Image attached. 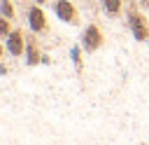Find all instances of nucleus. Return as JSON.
<instances>
[{
    "label": "nucleus",
    "instance_id": "obj_12",
    "mask_svg": "<svg viewBox=\"0 0 149 145\" xmlns=\"http://www.w3.org/2000/svg\"><path fill=\"white\" fill-rule=\"evenodd\" d=\"M5 72H7V65H2V63H0V75H5Z\"/></svg>",
    "mask_w": 149,
    "mask_h": 145
},
{
    "label": "nucleus",
    "instance_id": "obj_10",
    "mask_svg": "<svg viewBox=\"0 0 149 145\" xmlns=\"http://www.w3.org/2000/svg\"><path fill=\"white\" fill-rule=\"evenodd\" d=\"M70 56H72V61H74V65H77V72H81V49L79 47H72V51H70Z\"/></svg>",
    "mask_w": 149,
    "mask_h": 145
},
{
    "label": "nucleus",
    "instance_id": "obj_2",
    "mask_svg": "<svg viewBox=\"0 0 149 145\" xmlns=\"http://www.w3.org/2000/svg\"><path fill=\"white\" fill-rule=\"evenodd\" d=\"M102 44H105V33H102V28H100L98 23H88V26L81 30V47H84V51L93 54V51H98Z\"/></svg>",
    "mask_w": 149,
    "mask_h": 145
},
{
    "label": "nucleus",
    "instance_id": "obj_3",
    "mask_svg": "<svg viewBox=\"0 0 149 145\" xmlns=\"http://www.w3.org/2000/svg\"><path fill=\"white\" fill-rule=\"evenodd\" d=\"M28 26H30V30H33L35 35H44V33H49L47 12H44V9H42L37 2L28 7Z\"/></svg>",
    "mask_w": 149,
    "mask_h": 145
},
{
    "label": "nucleus",
    "instance_id": "obj_4",
    "mask_svg": "<svg viewBox=\"0 0 149 145\" xmlns=\"http://www.w3.org/2000/svg\"><path fill=\"white\" fill-rule=\"evenodd\" d=\"M54 12L61 21L70 23V26H79L81 19H79V9L70 2V0H54Z\"/></svg>",
    "mask_w": 149,
    "mask_h": 145
},
{
    "label": "nucleus",
    "instance_id": "obj_7",
    "mask_svg": "<svg viewBox=\"0 0 149 145\" xmlns=\"http://www.w3.org/2000/svg\"><path fill=\"white\" fill-rule=\"evenodd\" d=\"M100 2H102V12H105L109 19H119L121 14H126L123 0H100Z\"/></svg>",
    "mask_w": 149,
    "mask_h": 145
},
{
    "label": "nucleus",
    "instance_id": "obj_5",
    "mask_svg": "<svg viewBox=\"0 0 149 145\" xmlns=\"http://www.w3.org/2000/svg\"><path fill=\"white\" fill-rule=\"evenodd\" d=\"M26 37H28V35H26L21 28H14V30L7 35V40H5L7 54H9V56H14V58L23 56V54H26Z\"/></svg>",
    "mask_w": 149,
    "mask_h": 145
},
{
    "label": "nucleus",
    "instance_id": "obj_11",
    "mask_svg": "<svg viewBox=\"0 0 149 145\" xmlns=\"http://www.w3.org/2000/svg\"><path fill=\"white\" fill-rule=\"evenodd\" d=\"M5 51H7V47L0 42V63H2V56H5Z\"/></svg>",
    "mask_w": 149,
    "mask_h": 145
},
{
    "label": "nucleus",
    "instance_id": "obj_14",
    "mask_svg": "<svg viewBox=\"0 0 149 145\" xmlns=\"http://www.w3.org/2000/svg\"><path fill=\"white\" fill-rule=\"evenodd\" d=\"M35 2H37V5H44V2H47V0H35Z\"/></svg>",
    "mask_w": 149,
    "mask_h": 145
},
{
    "label": "nucleus",
    "instance_id": "obj_13",
    "mask_svg": "<svg viewBox=\"0 0 149 145\" xmlns=\"http://www.w3.org/2000/svg\"><path fill=\"white\" fill-rule=\"evenodd\" d=\"M140 5L142 7H149V0H140Z\"/></svg>",
    "mask_w": 149,
    "mask_h": 145
},
{
    "label": "nucleus",
    "instance_id": "obj_9",
    "mask_svg": "<svg viewBox=\"0 0 149 145\" xmlns=\"http://www.w3.org/2000/svg\"><path fill=\"white\" fill-rule=\"evenodd\" d=\"M14 30V26H12V21L9 19H5V16H0V37L2 40H7V35Z\"/></svg>",
    "mask_w": 149,
    "mask_h": 145
},
{
    "label": "nucleus",
    "instance_id": "obj_1",
    "mask_svg": "<svg viewBox=\"0 0 149 145\" xmlns=\"http://www.w3.org/2000/svg\"><path fill=\"white\" fill-rule=\"evenodd\" d=\"M126 23L137 42H149V19L144 16V12L137 9L135 2H130L126 7Z\"/></svg>",
    "mask_w": 149,
    "mask_h": 145
},
{
    "label": "nucleus",
    "instance_id": "obj_6",
    "mask_svg": "<svg viewBox=\"0 0 149 145\" xmlns=\"http://www.w3.org/2000/svg\"><path fill=\"white\" fill-rule=\"evenodd\" d=\"M23 56H26V63H28L30 68L42 63L44 54H42V44H40V40H37V35H35V33L26 37V54H23Z\"/></svg>",
    "mask_w": 149,
    "mask_h": 145
},
{
    "label": "nucleus",
    "instance_id": "obj_8",
    "mask_svg": "<svg viewBox=\"0 0 149 145\" xmlns=\"http://www.w3.org/2000/svg\"><path fill=\"white\" fill-rule=\"evenodd\" d=\"M0 16L9 19V21H14V19H16V7H14V2H12V0H0Z\"/></svg>",
    "mask_w": 149,
    "mask_h": 145
}]
</instances>
